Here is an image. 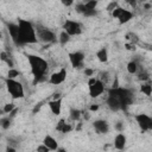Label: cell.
Masks as SVG:
<instances>
[{"instance_id": "obj_22", "label": "cell", "mask_w": 152, "mask_h": 152, "mask_svg": "<svg viewBox=\"0 0 152 152\" xmlns=\"http://www.w3.org/2000/svg\"><path fill=\"white\" fill-rule=\"evenodd\" d=\"M69 34L65 32V31H63L62 33H61V36H59V42H61V44L62 45H65L68 42H69Z\"/></svg>"}, {"instance_id": "obj_14", "label": "cell", "mask_w": 152, "mask_h": 152, "mask_svg": "<svg viewBox=\"0 0 152 152\" xmlns=\"http://www.w3.org/2000/svg\"><path fill=\"white\" fill-rule=\"evenodd\" d=\"M114 146L118 150H124L126 146V137L122 133H119L114 139Z\"/></svg>"}, {"instance_id": "obj_31", "label": "cell", "mask_w": 152, "mask_h": 152, "mask_svg": "<svg viewBox=\"0 0 152 152\" xmlns=\"http://www.w3.org/2000/svg\"><path fill=\"white\" fill-rule=\"evenodd\" d=\"M70 131H71V126H69V125H66V124L64 122V125H63L61 132H62V133H68V132H70Z\"/></svg>"}, {"instance_id": "obj_3", "label": "cell", "mask_w": 152, "mask_h": 152, "mask_svg": "<svg viewBox=\"0 0 152 152\" xmlns=\"http://www.w3.org/2000/svg\"><path fill=\"white\" fill-rule=\"evenodd\" d=\"M6 87L8 93L13 99H23L24 97V88L20 82L14 81L13 78H7L6 80Z\"/></svg>"}, {"instance_id": "obj_24", "label": "cell", "mask_w": 152, "mask_h": 152, "mask_svg": "<svg viewBox=\"0 0 152 152\" xmlns=\"http://www.w3.org/2000/svg\"><path fill=\"white\" fill-rule=\"evenodd\" d=\"M141 91H142L145 95L150 96L151 93H152V87H151V84H144V86H141Z\"/></svg>"}, {"instance_id": "obj_23", "label": "cell", "mask_w": 152, "mask_h": 152, "mask_svg": "<svg viewBox=\"0 0 152 152\" xmlns=\"http://www.w3.org/2000/svg\"><path fill=\"white\" fill-rule=\"evenodd\" d=\"M137 69H138V66H137V63L135 62H129L127 64V71L129 74H134L137 71Z\"/></svg>"}, {"instance_id": "obj_19", "label": "cell", "mask_w": 152, "mask_h": 152, "mask_svg": "<svg viewBox=\"0 0 152 152\" xmlns=\"http://www.w3.org/2000/svg\"><path fill=\"white\" fill-rule=\"evenodd\" d=\"M0 59H1L2 62H5V63L10 66V69H11V68H13V62L11 61V58L7 56V53H6V52H0Z\"/></svg>"}, {"instance_id": "obj_30", "label": "cell", "mask_w": 152, "mask_h": 152, "mask_svg": "<svg viewBox=\"0 0 152 152\" xmlns=\"http://www.w3.org/2000/svg\"><path fill=\"white\" fill-rule=\"evenodd\" d=\"M83 14H84L86 17H93V15L96 14V11H95V10H87V11L83 12Z\"/></svg>"}, {"instance_id": "obj_12", "label": "cell", "mask_w": 152, "mask_h": 152, "mask_svg": "<svg viewBox=\"0 0 152 152\" xmlns=\"http://www.w3.org/2000/svg\"><path fill=\"white\" fill-rule=\"evenodd\" d=\"M93 125H94L95 131H96L97 133H100V134H104V133H107L108 129H109L108 122H107L106 120H96Z\"/></svg>"}, {"instance_id": "obj_29", "label": "cell", "mask_w": 152, "mask_h": 152, "mask_svg": "<svg viewBox=\"0 0 152 152\" xmlns=\"http://www.w3.org/2000/svg\"><path fill=\"white\" fill-rule=\"evenodd\" d=\"M115 7H118V2H116V1H112V2L107 6V11H108V12H112Z\"/></svg>"}, {"instance_id": "obj_4", "label": "cell", "mask_w": 152, "mask_h": 152, "mask_svg": "<svg viewBox=\"0 0 152 152\" xmlns=\"http://www.w3.org/2000/svg\"><path fill=\"white\" fill-rule=\"evenodd\" d=\"M36 34H37V38L44 43H51L55 40V33L51 32L50 30L48 28H44V27H38L36 30Z\"/></svg>"}, {"instance_id": "obj_25", "label": "cell", "mask_w": 152, "mask_h": 152, "mask_svg": "<svg viewBox=\"0 0 152 152\" xmlns=\"http://www.w3.org/2000/svg\"><path fill=\"white\" fill-rule=\"evenodd\" d=\"M18 75H19V71L15 70V69H13V68H11V69L8 70V74H7V78H14V77H17Z\"/></svg>"}, {"instance_id": "obj_16", "label": "cell", "mask_w": 152, "mask_h": 152, "mask_svg": "<svg viewBox=\"0 0 152 152\" xmlns=\"http://www.w3.org/2000/svg\"><path fill=\"white\" fill-rule=\"evenodd\" d=\"M43 144L49 148V150H57L58 148V145H57V141L51 137V135H46L44 138V141Z\"/></svg>"}, {"instance_id": "obj_42", "label": "cell", "mask_w": 152, "mask_h": 152, "mask_svg": "<svg viewBox=\"0 0 152 152\" xmlns=\"http://www.w3.org/2000/svg\"><path fill=\"white\" fill-rule=\"evenodd\" d=\"M95 81H96V80H95L94 77H91V78H90V80L88 81V86H91V84H93V83H94Z\"/></svg>"}, {"instance_id": "obj_43", "label": "cell", "mask_w": 152, "mask_h": 152, "mask_svg": "<svg viewBox=\"0 0 152 152\" xmlns=\"http://www.w3.org/2000/svg\"><path fill=\"white\" fill-rule=\"evenodd\" d=\"M126 48H127L128 50H134V45H128V44H127Z\"/></svg>"}, {"instance_id": "obj_35", "label": "cell", "mask_w": 152, "mask_h": 152, "mask_svg": "<svg viewBox=\"0 0 152 152\" xmlns=\"http://www.w3.org/2000/svg\"><path fill=\"white\" fill-rule=\"evenodd\" d=\"M63 125H64V120L62 119V120H59V122L57 124V127H56V129L61 132V129H62V127H63Z\"/></svg>"}, {"instance_id": "obj_8", "label": "cell", "mask_w": 152, "mask_h": 152, "mask_svg": "<svg viewBox=\"0 0 152 152\" xmlns=\"http://www.w3.org/2000/svg\"><path fill=\"white\" fill-rule=\"evenodd\" d=\"M108 94H109L110 96L116 97L118 100H121V99L127 97V96H132V91H131V90L125 89V88H120V87L109 89V90H108Z\"/></svg>"}, {"instance_id": "obj_6", "label": "cell", "mask_w": 152, "mask_h": 152, "mask_svg": "<svg viewBox=\"0 0 152 152\" xmlns=\"http://www.w3.org/2000/svg\"><path fill=\"white\" fill-rule=\"evenodd\" d=\"M135 120L139 125V127L142 131H150L152 129V119L146 114H138L135 115Z\"/></svg>"}, {"instance_id": "obj_13", "label": "cell", "mask_w": 152, "mask_h": 152, "mask_svg": "<svg viewBox=\"0 0 152 152\" xmlns=\"http://www.w3.org/2000/svg\"><path fill=\"white\" fill-rule=\"evenodd\" d=\"M51 112L55 114V115H58L61 113V108H62V99H53L52 101H49L48 102Z\"/></svg>"}, {"instance_id": "obj_32", "label": "cell", "mask_w": 152, "mask_h": 152, "mask_svg": "<svg viewBox=\"0 0 152 152\" xmlns=\"http://www.w3.org/2000/svg\"><path fill=\"white\" fill-rule=\"evenodd\" d=\"M139 80H142V81L148 80V74H147V72H141V74H139Z\"/></svg>"}, {"instance_id": "obj_18", "label": "cell", "mask_w": 152, "mask_h": 152, "mask_svg": "<svg viewBox=\"0 0 152 152\" xmlns=\"http://www.w3.org/2000/svg\"><path fill=\"white\" fill-rule=\"evenodd\" d=\"M96 57H97V59H99L100 62H102V63L107 62V59H108L107 49H106V48H102V49H100V50L96 52Z\"/></svg>"}, {"instance_id": "obj_15", "label": "cell", "mask_w": 152, "mask_h": 152, "mask_svg": "<svg viewBox=\"0 0 152 152\" xmlns=\"http://www.w3.org/2000/svg\"><path fill=\"white\" fill-rule=\"evenodd\" d=\"M107 104H108L109 109L113 110V112H116V110L120 109V101H119L116 97H114V96H110V95L108 96V99H107Z\"/></svg>"}, {"instance_id": "obj_21", "label": "cell", "mask_w": 152, "mask_h": 152, "mask_svg": "<svg viewBox=\"0 0 152 152\" xmlns=\"http://www.w3.org/2000/svg\"><path fill=\"white\" fill-rule=\"evenodd\" d=\"M80 116H81V110L75 109V108H71V110H70V118H71V120H78Z\"/></svg>"}, {"instance_id": "obj_20", "label": "cell", "mask_w": 152, "mask_h": 152, "mask_svg": "<svg viewBox=\"0 0 152 152\" xmlns=\"http://www.w3.org/2000/svg\"><path fill=\"white\" fill-rule=\"evenodd\" d=\"M96 5H97V0H89V1H87L86 4H83L84 11H87V10H95ZM84 11H83V12H84Z\"/></svg>"}, {"instance_id": "obj_48", "label": "cell", "mask_w": 152, "mask_h": 152, "mask_svg": "<svg viewBox=\"0 0 152 152\" xmlns=\"http://www.w3.org/2000/svg\"><path fill=\"white\" fill-rule=\"evenodd\" d=\"M140 1H146V0H140Z\"/></svg>"}, {"instance_id": "obj_7", "label": "cell", "mask_w": 152, "mask_h": 152, "mask_svg": "<svg viewBox=\"0 0 152 152\" xmlns=\"http://www.w3.org/2000/svg\"><path fill=\"white\" fill-rule=\"evenodd\" d=\"M103 91H104V84L100 80H96L91 86H89V94L91 97H97Z\"/></svg>"}, {"instance_id": "obj_33", "label": "cell", "mask_w": 152, "mask_h": 152, "mask_svg": "<svg viewBox=\"0 0 152 152\" xmlns=\"http://www.w3.org/2000/svg\"><path fill=\"white\" fill-rule=\"evenodd\" d=\"M61 2L64 5V6H71L74 4V0H61Z\"/></svg>"}, {"instance_id": "obj_44", "label": "cell", "mask_w": 152, "mask_h": 152, "mask_svg": "<svg viewBox=\"0 0 152 152\" xmlns=\"http://www.w3.org/2000/svg\"><path fill=\"white\" fill-rule=\"evenodd\" d=\"M6 150H7L8 152H14V151H15V148H13V147H7Z\"/></svg>"}, {"instance_id": "obj_2", "label": "cell", "mask_w": 152, "mask_h": 152, "mask_svg": "<svg viewBox=\"0 0 152 152\" xmlns=\"http://www.w3.org/2000/svg\"><path fill=\"white\" fill-rule=\"evenodd\" d=\"M27 59H28V63H30V66H31V71L34 76V83L37 81H40L44 76V74L48 70V63L45 59H43L42 57L39 56H36V55H26Z\"/></svg>"}, {"instance_id": "obj_36", "label": "cell", "mask_w": 152, "mask_h": 152, "mask_svg": "<svg viewBox=\"0 0 152 152\" xmlns=\"http://www.w3.org/2000/svg\"><path fill=\"white\" fill-rule=\"evenodd\" d=\"M37 151H43V152H49L50 150L45 146V145H42V146H38V148H37Z\"/></svg>"}, {"instance_id": "obj_34", "label": "cell", "mask_w": 152, "mask_h": 152, "mask_svg": "<svg viewBox=\"0 0 152 152\" xmlns=\"http://www.w3.org/2000/svg\"><path fill=\"white\" fill-rule=\"evenodd\" d=\"M42 104H43V103H42V102H39L38 104H36V106H34V108H33V114H36L37 112H39V109L42 108Z\"/></svg>"}, {"instance_id": "obj_5", "label": "cell", "mask_w": 152, "mask_h": 152, "mask_svg": "<svg viewBox=\"0 0 152 152\" xmlns=\"http://www.w3.org/2000/svg\"><path fill=\"white\" fill-rule=\"evenodd\" d=\"M64 31L69 34V36H78L81 34L82 32V28H81V25L76 21H72V20H66L64 23V26H63Z\"/></svg>"}, {"instance_id": "obj_27", "label": "cell", "mask_w": 152, "mask_h": 152, "mask_svg": "<svg viewBox=\"0 0 152 152\" xmlns=\"http://www.w3.org/2000/svg\"><path fill=\"white\" fill-rule=\"evenodd\" d=\"M14 103H6L4 107V113H11L14 109Z\"/></svg>"}, {"instance_id": "obj_45", "label": "cell", "mask_w": 152, "mask_h": 152, "mask_svg": "<svg viewBox=\"0 0 152 152\" xmlns=\"http://www.w3.org/2000/svg\"><path fill=\"white\" fill-rule=\"evenodd\" d=\"M59 94H53V99H59Z\"/></svg>"}, {"instance_id": "obj_49", "label": "cell", "mask_w": 152, "mask_h": 152, "mask_svg": "<svg viewBox=\"0 0 152 152\" xmlns=\"http://www.w3.org/2000/svg\"><path fill=\"white\" fill-rule=\"evenodd\" d=\"M0 137H1V135H0Z\"/></svg>"}, {"instance_id": "obj_40", "label": "cell", "mask_w": 152, "mask_h": 152, "mask_svg": "<svg viewBox=\"0 0 152 152\" xmlns=\"http://www.w3.org/2000/svg\"><path fill=\"white\" fill-rule=\"evenodd\" d=\"M119 87V81H118V77H115L114 80V83H113V87L112 88H118Z\"/></svg>"}, {"instance_id": "obj_46", "label": "cell", "mask_w": 152, "mask_h": 152, "mask_svg": "<svg viewBox=\"0 0 152 152\" xmlns=\"http://www.w3.org/2000/svg\"><path fill=\"white\" fill-rule=\"evenodd\" d=\"M145 8H151V5L150 4H145Z\"/></svg>"}, {"instance_id": "obj_26", "label": "cell", "mask_w": 152, "mask_h": 152, "mask_svg": "<svg viewBox=\"0 0 152 152\" xmlns=\"http://www.w3.org/2000/svg\"><path fill=\"white\" fill-rule=\"evenodd\" d=\"M0 124H1V126H2L5 129H7V128L10 127V125H11V119H10V118L2 119V120H0Z\"/></svg>"}, {"instance_id": "obj_11", "label": "cell", "mask_w": 152, "mask_h": 152, "mask_svg": "<svg viewBox=\"0 0 152 152\" xmlns=\"http://www.w3.org/2000/svg\"><path fill=\"white\" fill-rule=\"evenodd\" d=\"M7 27H8V32L11 34V38L14 42V44L15 45H21L20 44V40H19V26L17 24L11 23V24L7 25Z\"/></svg>"}, {"instance_id": "obj_17", "label": "cell", "mask_w": 152, "mask_h": 152, "mask_svg": "<svg viewBox=\"0 0 152 152\" xmlns=\"http://www.w3.org/2000/svg\"><path fill=\"white\" fill-rule=\"evenodd\" d=\"M132 17H133L132 12H129V11H127V10H124V11L121 12V14L118 17V19H119V23H120V24H126L127 21H129V20L132 19Z\"/></svg>"}, {"instance_id": "obj_41", "label": "cell", "mask_w": 152, "mask_h": 152, "mask_svg": "<svg viewBox=\"0 0 152 152\" xmlns=\"http://www.w3.org/2000/svg\"><path fill=\"white\" fill-rule=\"evenodd\" d=\"M99 109V106L97 104H93V106H90V110H97Z\"/></svg>"}, {"instance_id": "obj_28", "label": "cell", "mask_w": 152, "mask_h": 152, "mask_svg": "<svg viewBox=\"0 0 152 152\" xmlns=\"http://www.w3.org/2000/svg\"><path fill=\"white\" fill-rule=\"evenodd\" d=\"M122 11H124V8H121V7H115V8L112 11V15H113L114 18H118V17L121 14Z\"/></svg>"}, {"instance_id": "obj_1", "label": "cell", "mask_w": 152, "mask_h": 152, "mask_svg": "<svg viewBox=\"0 0 152 152\" xmlns=\"http://www.w3.org/2000/svg\"><path fill=\"white\" fill-rule=\"evenodd\" d=\"M19 26V40L20 44H34L38 42L37 34H36V28L32 26V24L27 20L19 19L18 23Z\"/></svg>"}, {"instance_id": "obj_9", "label": "cell", "mask_w": 152, "mask_h": 152, "mask_svg": "<svg viewBox=\"0 0 152 152\" xmlns=\"http://www.w3.org/2000/svg\"><path fill=\"white\" fill-rule=\"evenodd\" d=\"M69 59H70L71 65L74 68H80V66H82V63H83V59H84V55H83V52H80V51L71 52V53H69Z\"/></svg>"}, {"instance_id": "obj_47", "label": "cell", "mask_w": 152, "mask_h": 152, "mask_svg": "<svg viewBox=\"0 0 152 152\" xmlns=\"http://www.w3.org/2000/svg\"><path fill=\"white\" fill-rule=\"evenodd\" d=\"M4 114V109H0V115H2Z\"/></svg>"}, {"instance_id": "obj_38", "label": "cell", "mask_w": 152, "mask_h": 152, "mask_svg": "<svg viewBox=\"0 0 152 152\" xmlns=\"http://www.w3.org/2000/svg\"><path fill=\"white\" fill-rule=\"evenodd\" d=\"M115 128H116L118 131H120V132H121V131L124 129V127H122V124H121V122H118V124H116V126H115Z\"/></svg>"}, {"instance_id": "obj_37", "label": "cell", "mask_w": 152, "mask_h": 152, "mask_svg": "<svg viewBox=\"0 0 152 152\" xmlns=\"http://www.w3.org/2000/svg\"><path fill=\"white\" fill-rule=\"evenodd\" d=\"M127 4H129L132 7H135L137 6V0H126Z\"/></svg>"}, {"instance_id": "obj_10", "label": "cell", "mask_w": 152, "mask_h": 152, "mask_svg": "<svg viewBox=\"0 0 152 152\" xmlns=\"http://www.w3.org/2000/svg\"><path fill=\"white\" fill-rule=\"evenodd\" d=\"M65 77H66V70L63 68L59 71L53 72L50 76V83H52V84H61L62 82H64Z\"/></svg>"}, {"instance_id": "obj_39", "label": "cell", "mask_w": 152, "mask_h": 152, "mask_svg": "<svg viewBox=\"0 0 152 152\" xmlns=\"http://www.w3.org/2000/svg\"><path fill=\"white\" fill-rule=\"evenodd\" d=\"M84 72H86V75H87V76H91L94 71H93L91 69H86V71H84Z\"/></svg>"}]
</instances>
